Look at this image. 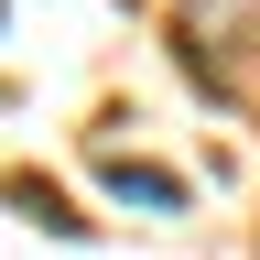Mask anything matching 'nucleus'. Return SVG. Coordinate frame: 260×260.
<instances>
[{"label":"nucleus","instance_id":"2","mask_svg":"<svg viewBox=\"0 0 260 260\" xmlns=\"http://www.w3.org/2000/svg\"><path fill=\"white\" fill-rule=\"evenodd\" d=\"M195 22H206V32H249V22H260V0H195Z\"/></svg>","mask_w":260,"mask_h":260},{"label":"nucleus","instance_id":"1","mask_svg":"<svg viewBox=\"0 0 260 260\" xmlns=\"http://www.w3.org/2000/svg\"><path fill=\"white\" fill-rule=\"evenodd\" d=\"M109 195L141 206V217H184V184L162 174V162H130V152H109Z\"/></svg>","mask_w":260,"mask_h":260}]
</instances>
